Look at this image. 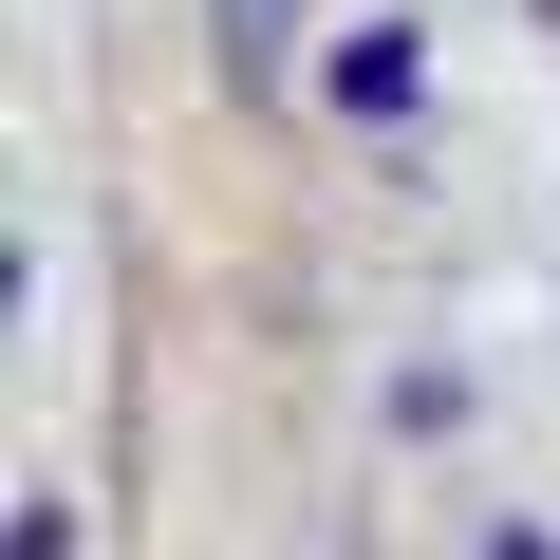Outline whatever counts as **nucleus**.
I'll use <instances>...</instances> for the list:
<instances>
[{"label":"nucleus","instance_id":"nucleus-2","mask_svg":"<svg viewBox=\"0 0 560 560\" xmlns=\"http://www.w3.org/2000/svg\"><path fill=\"white\" fill-rule=\"evenodd\" d=\"M318 113H337V131H411V113H430V38H411V20L318 38Z\"/></svg>","mask_w":560,"mask_h":560},{"label":"nucleus","instance_id":"nucleus-1","mask_svg":"<svg viewBox=\"0 0 560 560\" xmlns=\"http://www.w3.org/2000/svg\"><path fill=\"white\" fill-rule=\"evenodd\" d=\"M300 57H318V0H206V75H224V113H300Z\"/></svg>","mask_w":560,"mask_h":560},{"label":"nucleus","instance_id":"nucleus-3","mask_svg":"<svg viewBox=\"0 0 560 560\" xmlns=\"http://www.w3.org/2000/svg\"><path fill=\"white\" fill-rule=\"evenodd\" d=\"M374 411H393V448H467V430H486V411H467V374H448V355H411V374H393V393H374Z\"/></svg>","mask_w":560,"mask_h":560}]
</instances>
